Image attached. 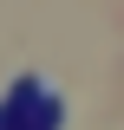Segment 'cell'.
Instances as JSON below:
<instances>
[{"label": "cell", "instance_id": "cell-1", "mask_svg": "<svg viewBox=\"0 0 124 130\" xmlns=\"http://www.w3.org/2000/svg\"><path fill=\"white\" fill-rule=\"evenodd\" d=\"M46 98V78L39 72H26V78L7 91V104H0V130H26V117H33V104Z\"/></svg>", "mask_w": 124, "mask_h": 130}, {"label": "cell", "instance_id": "cell-2", "mask_svg": "<svg viewBox=\"0 0 124 130\" xmlns=\"http://www.w3.org/2000/svg\"><path fill=\"white\" fill-rule=\"evenodd\" d=\"M59 117H65V98L46 85V98L33 104V117H26V130H59Z\"/></svg>", "mask_w": 124, "mask_h": 130}]
</instances>
